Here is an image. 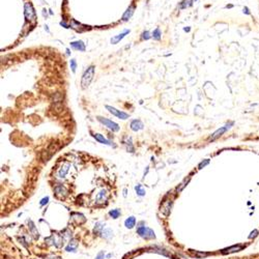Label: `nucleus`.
<instances>
[{"mask_svg":"<svg viewBox=\"0 0 259 259\" xmlns=\"http://www.w3.org/2000/svg\"><path fill=\"white\" fill-rule=\"evenodd\" d=\"M93 75H94V67L90 65L84 72L82 79H81V87H82V89H86L89 86V84H90V82L93 79Z\"/></svg>","mask_w":259,"mask_h":259,"instance_id":"obj_1","label":"nucleus"},{"mask_svg":"<svg viewBox=\"0 0 259 259\" xmlns=\"http://www.w3.org/2000/svg\"><path fill=\"white\" fill-rule=\"evenodd\" d=\"M233 124H234V122H233V121H229V122H227L224 127H221L220 129L217 130L216 132L212 133V136L210 137V141H215V140H217L218 138H220V137L223 136V134H225V133H226L228 130H230V127H232Z\"/></svg>","mask_w":259,"mask_h":259,"instance_id":"obj_2","label":"nucleus"},{"mask_svg":"<svg viewBox=\"0 0 259 259\" xmlns=\"http://www.w3.org/2000/svg\"><path fill=\"white\" fill-rule=\"evenodd\" d=\"M24 15L25 18L30 22H35L36 19V15H35V11L33 9V6L31 5V3L26 2L24 5Z\"/></svg>","mask_w":259,"mask_h":259,"instance_id":"obj_3","label":"nucleus"},{"mask_svg":"<svg viewBox=\"0 0 259 259\" xmlns=\"http://www.w3.org/2000/svg\"><path fill=\"white\" fill-rule=\"evenodd\" d=\"M97 120L99 121L101 123H103L105 127H107L109 130H111L112 132H118L119 131V125L117 124L116 122H114V121L110 120V119L108 118H105V117H102V116H97Z\"/></svg>","mask_w":259,"mask_h":259,"instance_id":"obj_4","label":"nucleus"},{"mask_svg":"<svg viewBox=\"0 0 259 259\" xmlns=\"http://www.w3.org/2000/svg\"><path fill=\"white\" fill-rule=\"evenodd\" d=\"M106 109L111 113V114L115 115L116 117H118V118H120V119H123V120H124V119H127L130 117V115L127 114V113H124L120 110H117V109H115L114 107H111V106H108V105H107Z\"/></svg>","mask_w":259,"mask_h":259,"instance_id":"obj_5","label":"nucleus"},{"mask_svg":"<svg viewBox=\"0 0 259 259\" xmlns=\"http://www.w3.org/2000/svg\"><path fill=\"white\" fill-rule=\"evenodd\" d=\"M137 232H138V234H140L142 238H155V232H153L151 229L146 228V227H139Z\"/></svg>","mask_w":259,"mask_h":259,"instance_id":"obj_6","label":"nucleus"},{"mask_svg":"<svg viewBox=\"0 0 259 259\" xmlns=\"http://www.w3.org/2000/svg\"><path fill=\"white\" fill-rule=\"evenodd\" d=\"M54 192H55V195L60 199L64 198V197L67 195V190L65 189V187L62 186V185H57V186H55Z\"/></svg>","mask_w":259,"mask_h":259,"instance_id":"obj_7","label":"nucleus"},{"mask_svg":"<svg viewBox=\"0 0 259 259\" xmlns=\"http://www.w3.org/2000/svg\"><path fill=\"white\" fill-rule=\"evenodd\" d=\"M170 208H171V200L164 201L162 206H161V212L164 214L165 216L167 217L169 214H170Z\"/></svg>","mask_w":259,"mask_h":259,"instance_id":"obj_8","label":"nucleus"},{"mask_svg":"<svg viewBox=\"0 0 259 259\" xmlns=\"http://www.w3.org/2000/svg\"><path fill=\"white\" fill-rule=\"evenodd\" d=\"M71 46L73 49L78 50V51L84 52L85 51V44L82 41H72Z\"/></svg>","mask_w":259,"mask_h":259,"instance_id":"obj_9","label":"nucleus"},{"mask_svg":"<svg viewBox=\"0 0 259 259\" xmlns=\"http://www.w3.org/2000/svg\"><path fill=\"white\" fill-rule=\"evenodd\" d=\"M143 127H144V125H143L142 121L139 120V119H135V120H133L132 122H131V129H132L133 131H135V132L142 130Z\"/></svg>","mask_w":259,"mask_h":259,"instance_id":"obj_10","label":"nucleus"},{"mask_svg":"<svg viewBox=\"0 0 259 259\" xmlns=\"http://www.w3.org/2000/svg\"><path fill=\"white\" fill-rule=\"evenodd\" d=\"M134 11H135V5H134V4L130 5L129 9H127V11H125V13L123 14V16H122V21H127V20H129L130 18H131V17H132V16H133Z\"/></svg>","mask_w":259,"mask_h":259,"instance_id":"obj_11","label":"nucleus"},{"mask_svg":"<svg viewBox=\"0 0 259 259\" xmlns=\"http://www.w3.org/2000/svg\"><path fill=\"white\" fill-rule=\"evenodd\" d=\"M92 137L95 139V140L99 141V143H103V144H106V145H112V142H111V141L107 140V139L101 134H92Z\"/></svg>","mask_w":259,"mask_h":259,"instance_id":"obj_12","label":"nucleus"},{"mask_svg":"<svg viewBox=\"0 0 259 259\" xmlns=\"http://www.w3.org/2000/svg\"><path fill=\"white\" fill-rule=\"evenodd\" d=\"M129 33H130V30H127V29H125V30L123 31L122 33H120V34H118V35H116V36L112 37V39H111V44H113V45H115V44H117V43H118L119 41H121V39H122L123 37L125 36V35H127V34H129Z\"/></svg>","mask_w":259,"mask_h":259,"instance_id":"obj_13","label":"nucleus"},{"mask_svg":"<svg viewBox=\"0 0 259 259\" xmlns=\"http://www.w3.org/2000/svg\"><path fill=\"white\" fill-rule=\"evenodd\" d=\"M107 200V192L105 190H102L97 195V203H103Z\"/></svg>","mask_w":259,"mask_h":259,"instance_id":"obj_14","label":"nucleus"},{"mask_svg":"<svg viewBox=\"0 0 259 259\" xmlns=\"http://www.w3.org/2000/svg\"><path fill=\"white\" fill-rule=\"evenodd\" d=\"M69 164L63 165V166L58 170V172H57V175H58V177H60V178L64 177L65 175H67V171H69Z\"/></svg>","mask_w":259,"mask_h":259,"instance_id":"obj_15","label":"nucleus"},{"mask_svg":"<svg viewBox=\"0 0 259 259\" xmlns=\"http://www.w3.org/2000/svg\"><path fill=\"white\" fill-rule=\"evenodd\" d=\"M124 224H125V227H127V228L131 229V228H133V227L135 226V224H136V220H135L134 217H131V218H129V219H127V220H125Z\"/></svg>","mask_w":259,"mask_h":259,"instance_id":"obj_16","label":"nucleus"},{"mask_svg":"<svg viewBox=\"0 0 259 259\" xmlns=\"http://www.w3.org/2000/svg\"><path fill=\"white\" fill-rule=\"evenodd\" d=\"M243 246H233V247H230V248L228 249H225V250H223V253L224 254H226V253H232V252H238V251L242 250Z\"/></svg>","mask_w":259,"mask_h":259,"instance_id":"obj_17","label":"nucleus"},{"mask_svg":"<svg viewBox=\"0 0 259 259\" xmlns=\"http://www.w3.org/2000/svg\"><path fill=\"white\" fill-rule=\"evenodd\" d=\"M77 246H78V243L76 242V240H71V242L69 243V245H67V247L65 249H67V251H69V252H71V251H75L76 249H77Z\"/></svg>","mask_w":259,"mask_h":259,"instance_id":"obj_18","label":"nucleus"},{"mask_svg":"<svg viewBox=\"0 0 259 259\" xmlns=\"http://www.w3.org/2000/svg\"><path fill=\"white\" fill-rule=\"evenodd\" d=\"M152 37L155 39H157V41H160L161 37H162V32H161V29L160 28H155V30H153L152 32Z\"/></svg>","mask_w":259,"mask_h":259,"instance_id":"obj_19","label":"nucleus"},{"mask_svg":"<svg viewBox=\"0 0 259 259\" xmlns=\"http://www.w3.org/2000/svg\"><path fill=\"white\" fill-rule=\"evenodd\" d=\"M74 217H76V218H74L76 221H77V223H79V224H81V223H84L85 222V218L82 216V215H79V214H76V215H73Z\"/></svg>","mask_w":259,"mask_h":259,"instance_id":"obj_20","label":"nucleus"},{"mask_svg":"<svg viewBox=\"0 0 259 259\" xmlns=\"http://www.w3.org/2000/svg\"><path fill=\"white\" fill-rule=\"evenodd\" d=\"M190 178H191V177H188V178H186V179H185L184 181H182V182H181V184H180V186H179L178 188L176 189V191H177V192L179 193V192H181V191H182V189H184L185 187H186V185H187V184H188V182H189V180H190Z\"/></svg>","mask_w":259,"mask_h":259,"instance_id":"obj_21","label":"nucleus"},{"mask_svg":"<svg viewBox=\"0 0 259 259\" xmlns=\"http://www.w3.org/2000/svg\"><path fill=\"white\" fill-rule=\"evenodd\" d=\"M109 215H110L113 219H117L119 216H120V210H111V212H109Z\"/></svg>","mask_w":259,"mask_h":259,"instance_id":"obj_22","label":"nucleus"},{"mask_svg":"<svg viewBox=\"0 0 259 259\" xmlns=\"http://www.w3.org/2000/svg\"><path fill=\"white\" fill-rule=\"evenodd\" d=\"M193 1H194V0H191V1H189V0H184V1L181 2V4H180V6H179V7H180L181 9H186V7L189 6V5H192Z\"/></svg>","mask_w":259,"mask_h":259,"instance_id":"obj_23","label":"nucleus"},{"mask_svg":"<svg viewBox=\"0 0 259 259\" xmlns=\"http://www.w3.org/2000/svg\"><path fill=\"white\" fill-rule=\"evenodd\" d=\"M69 64H71L72 72H73V73H75L76 69H77V62H76V59H71V61H69Z\"/></svg>","mask_w":259,"mask_h":259,"instance_id":"obj_24","label":"nucleus"},{"mask_svg":"<svg viewBox=\"0 0 259 259\" xmlns=\"http://www.w3.org/2000/svg\"><path fill=\"white\" fill-rule=\"evenodd\" d=\"M135 189H136V192H137V194H138L139 196H143V195L145 194V191L143 190L142 188H141V186H140V185H138V186H137V187H136V188H135Z\"/></svg>","mask_w":259,"mask_h":259,"instance_id":"obj_25","label":"nucleus"},{"mask_svg":"<svg viewBox=\"0 0 259 259\" xmlns=\"http://www.w3.org/2000/svg\"><path fill=\"white\" fill-rule=\"evenodd\" d=\"M190 253L193 256H196V257H205L208 255L207 253H199V252H193V251H190Z\"/></svg>","mask_w":259,"mask_h":259,"instance_id":"obj_26","label":"nucleus"},{"mask_svg":"<svg viewBox=\"0 0 259 259\" xmlns=\"http://www.w3.org/2000/svg\"><path fill=\"white\" fill-rule=\"evenodd\" d=\"M151 36H152V35H150L149 31H144V32L142 33V36H141V39H144V41H147V39H149Z\"/></svg>","mask_w":259,"mask_h":259,"instance_id":"obj_27","label":"nucleus"},{"mask_svg":"<svg viewBox=\"0 0 259 259\" xmlns=\"http://www.w3.org/2000/svg\"><path fill=\"white\" fill-rule=\"evenodd\" d=\"M30 228H31V231H32V233H33V235H34V238H39V232H36L35 227H34V225H33L32 222H30Z\"/></svg>","mask_w":259,"mask_h":259,"instance_id":"obj_28","label":"nucleus"},{"mask_svg":"<svg viewBox=\"0 0 259 259\" xmlns=\"http://www.w3.org/2000/svg\"><path fill=\"white\" fill-rule=\"evenodd\" d=\"M208 163H210V160H208V159H206V160L202 161V162H201L200 164H199L198 168H199V169H202L203 167H205V166H206V165L208 164Z\"/></svg>","mask_w":259,"mask_h":259,"instance_id":"obj_29","label":"nucleus"},{"mask_svg":"<svg viewBox=\"0 0 259 259\" xmlns=\"http://www.w3.org/2000/svg\"><path fill=\"white\" fill-rule=\"evenodd\" d=\"M127 150H129L130 152H133V151H134V147L132 146V140H131V139L127 141Z\"/></svg>","mask_w":259,"mask_h":259,"instance_id":"obj_30","label":"nucleus"},{"mask_svg":"<svg viewBox=\"0 0 259 259\" xmlns=\"http://www.w3.org/2000/svg\"><path fill=\"white\" fill-rule=\"evenodd\" d=\"M243 13H244L245 15H247V16H251L250 9H249L248 6H245V7H244V9H243Z\"/></svg>","mask_w":259,"mask_h":259,"instance_id":"obj_31","label":"nucleus"},{"mask_svg":"<svg viewBox=\"0 0 259 259\" xmlns=\"http://www.w3.org/2000/svg\"><path fill=\"white\" fill-rule=\"evenodd\" d=\"M48 200H49V198H48V197L44 198L43 200L41 201V205H44V204H46V203H48Z\"/></svg>","mask_w":259,"mask_h":259,"instance_id":"obj_32","label":"nucleus"},{"mask_svg":"<svg viewBox=\"0 0 259 259\" xmlns=\"http://www.w3.org/2000/svg\"><path fill=\"white\" fill-rule=\"evenodd\" d=\"M95 259H104V253H103V252H101L99 255H97V258H95Z\"/></svg>","mask_w":259,"mask_h":259,"instance_id":"obj_33","label":"nucleus"},{"mask_svg":"<svg viewBox=\"0 0 259 259\" xmlns=\"http://www.w3.org/2000/svg\"><path fill=\"white\" fill-rule=\"evenodd\" d=\"M257 233H258V231H257V230H254V232L251 233L250 238H254V236H256V235H257Z\"/></svg>","mask_w":259,"mask_h":259,"instance_id":"obj_34","label":"nucleus"},{"mask_svg":"<svg viewBox=\"0 0 259 259\" xmlns=\"http://www.w3.org/2000/svg\"><path fill=\"white\" fill-rule=\"evenodd\" d=\"M60 25H61V26H63L64 28H69V26L67 25V24H65L64 22H60Z\"/></svg>","mask_w":259,"mask_h":259,"instance_id":"obj_35","label":"nucleus"},{"mask_svg":"<svg viewBox=\"0 0 259 259\" xmlns=\"http://www.w3.org/2000/svg\"><path fill=\"white\" fill-rule=\"evenodd\" d=\"M43 15H44V17L47 18V11H46V9H43Z\"/></svg>","mask_w":259,"mask_h":259,"instance_id":"obj_36","label":"nucleus"},{"mask_svg":"<svg viewBox=\"0 0 259 259\" xmlns=\"http://www.w3.org/2000/svg\"><path fill=\"white\" fill-rule=\"evenodd\" d=\"M190 30H191L190 27H188V28H185V31H188V32H189V31H190Z\"/></svg>","mask_w":259,"mask_h":259,"instance_id":"obj_37","label":"nucleus"},{"mask_svg":"<svg viewBox=\"0 0 259 259\" xmlns=\"http://www.w3.org/2000/svg\"><path fill=\"white\" fill-rule=\"evenodd\" d=\"M226 7H227V9H231V7H233V5H231V4L230 5H226Z\"/></svg>","mask_w":259,"mask_h":259,"instance_id":"obj_38","label":"nucleus"},{"mask_svg":"<svg viewBox=\"0 0 259 259\" xmlns=\"http://www.w3.org/2000/svg\"><path fill=\"white\" fill-rule=\"evenodd\" d=\"M45 29H46V30H47V31H48V32H49V29H48V26H47V25H46V26H45Z\"/></svg>","mask_w":259,"mask_h":259,"instance_id":"obj_39","label":"nucleus"},{"mask_svg":"<svg viewBox=\"0 0 259 259\" xmlns=\"http://www.w3.org/2000/svg\"><path fill=\"white\" fill-rule=\"evenodd\" d=\"M195 1H197V0H195Z\"/></svg>","mask_w":259,"mask_h":259,"instance_id":"obj_40","label":"nucleus"}]
</instances>
